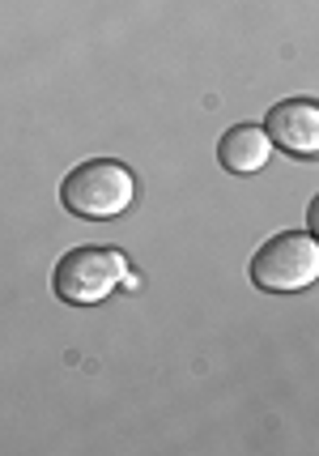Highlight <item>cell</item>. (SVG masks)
I'll return each mask as SVG.
<instances>
[{
  "label": "cell",
  "instance_id": "1",
  "mask_svg": "<svg viewBox=\"0 0 319 456\" xmlns=\"http://www.w3.org/2000/svg\"><path fill=\"white\" fill-rule=\"evenodd\" d=\"M137 197L132 171L116 159H90L73 167L60 183V200L77 218H120Z\"/></svg>",
  "mask_w": 319,
  "mask_h": 456
},
{
  "label": "cell",
  "instance_id": "2",
  "mask_svg": "<svg viewBox=\"0 0 319 456\" xmlns=\"http://www.w3.org/2000/svg\"><path fill=\"white\" fill-rule=\"evenodd\" d=\"M247 273L268 295H294L319 278V243L311 231H281L259 248Z\"/></svg>",
  "mask_w": 319,
  "mask_h": 456
},
{
  "label": "cell",
  "instance_id": "3",
  "mask_svg": "<svg viewBox=\"0 0 319 456\" xmlns=\"http://www.w3.org/2000/svg\"><path fill=\"white\" fill-rule=\"evenodd\" d=\"M128 278V260L116 248H73L64 252L56 273H52V286L60 303L68 307H90V303H102L120 281Z\"/></svg>",
  "mask_w": 319,
  "mask_h": 456
},
{
  "label": "cell",
  "instance_id": "4",
  "mask_svg": "<svg viewBox=\"0 0 319 456\" xmlns=\"http://www.w3.org/2000/svg\"><path fill=\"white\" fill-rule=\"evenodd\" d=\"M264 133L273 145H281L285 154L294 159H315L319 154V102L315 99H285L277 102L268 119H264Z\"/></svg>",
  "mask_w": 319,
  "mask_h": 456
},
{
  "label": "cell",
  "instance_id": "5",
  "mask_svg": "<svg viewBox=\"0 0 319 456\" xmlns=\"http://www.w3.org/2000/svg\"><path fill=\"white\" fill-rule=\"evenodd\" d=\"M268 159H273V141L256 124H235L218 141V162L230 175H256L268 167Z\"/></svg>",
  "mask_w": 319,
  "mask_h": 456
}]
</instances>
